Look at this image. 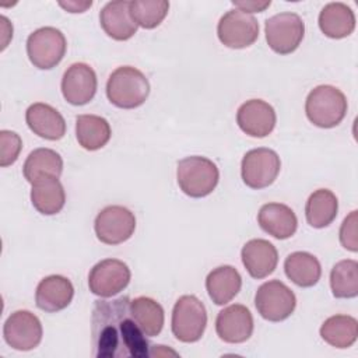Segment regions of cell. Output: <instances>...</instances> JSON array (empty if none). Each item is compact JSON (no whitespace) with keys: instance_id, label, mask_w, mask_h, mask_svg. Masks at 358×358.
<instances>
[{"instance_id":"cell-32","label":"cell","mask_w":358,"mask_h":358,"mask_svg":"<svg viewBox=\"0 0 358 358\" xmlns=\"http://www.w3.org/2000/svg\"><path fill=\"white\" fill-rule=\"evenodd\" d=\"M169 11L166 0H133L130 1V13L137 25L144 29L158 27Z\"/></svg>"},{"instance_id":"cell-16","label":"cell","mask_w":358,"mask_h":358,"mask_svg":"<svg viewBox=\"0 0 358 358\" xmlns=\"http://www.w3.org/2000/svg\"><path fill=\"white\" fill-rule=\"evenodd\" d=\"M277 122L274 108L263 99H249L243 102L236 112L239 129L250 137L263 138L268 136Z\"/></svg>"},{"instance_id":"cell-33","label":"cell","mask_w":358,"mask_h":358,"mask_svg":"<svg viewBox=\"0 0 358 358\" xmlns=\"http://www.w3.org/2000/svg\"><path fill=\"white\" fill-rule=\"evenodd\" d=\"M21 137L11 130L0 131V165L3 168L13 165L21 152Z\"/></svg>"},{"instance_id":"cell-26","label":"cell","mask_w":358,"mask_h":358,"mask_svg":"<svg viewBox=\"0 0 358 358\" xmlns=\"http://www.w3.org/2000/svg\"><path fill=\"white\" fill-rule=\"evenodd\" d=\"M63 172V159L52 148H36L27 157L22 173L31 185L43 178H60Z\"/></svg>"},{"instance_id":"cell-3","label":"cell","mask_w":358,"mask_h":358,"mask_svg":"<svg viewBox=\"0 0 358 358\" xmlns=\"http://www.w3.org/2000/svg\"><path fill=\"white\" fill-rule=\"evenodd\" d=\"M345 95L333 85H317L306 96L305 113L310 123L322 129H331L341 123L347 113Z\"/></svg>"},{"instance_id":"cell-36","label":"cell","mask_w":358,"mask_h":358,"mask_svg":"<svg viewBox=\"0 0 358 358\" xmlns=\"http://www.w3.org/2000/svg\"><path fill=\"white\" fill-rule=\"evenodd\" d=\"M59 6L69 13H84L92 6V1H59Z\"/></svg>"},{"instance_id":"cell-10","label":"cell","mask_w":358,"mask_h":358,"mask_svg":"<svg viewBox=\"0 0 358 358\" xmlns=\"http://www.w3.org/2000/svg\"><path fill=\"white\" fill-rule=\"evenodd\" d=\"M217 35L224 46L243 49L253 45L259 38V22L252 14L232 8L220 18Z\"/></svg>"},{"instance_id":"cell-6","label":"cell","mask_w":358,"mask_h":358,"mask_svg":"<svg viewBox=\"0 0 358 358\" xmlns=\"http://www.w3.org/2000/svg\"><path fill=\"white\" fill-rule=\"evenodd\" d=\"M67 42L63 32L55 27H42L29 34L27 39V55L29 62L41 69L56 67L66 55Z\"/></svg>"},{"instance_id":"cell-34","label":"cell","mask_w":358,"mask_h":358,"mask_svg":"<svg viewBox=\"0 0 358 358\" xmlns=\"http://www.w3.org/2000/svg\"><path fill=\"white\" fill-rule=\"evenodd\" d=\"M358 211L354 210L351 211L343 221L340 227V243L343 248H345L350 252H357L358 250V235H357V220Z\"/></svg>"},{"instance_id":"cell-22","label":"cell","mask_w":358,"mask_h":358,"mask_svg":"<svg viewBox=\"0 0 358 358\" xmlns=\"http://www.w3.org/2000/svg\"><path fill=\"white\" fill-rule=\"evenodd\" d=\"M317 24L327 38H347L355 29V14L352 8L344 3H327L319 13Z\"/></svg>"},{"instance_id":"cell-24","label":"cell","mask_w":358,"mask_h":358,"mask_svg":"<svg viewBox=\"0 0 358 358\" xmlns=\"http://www.w3.org/2000/svg\"><path fill=\"white\" fill-rule=\"evenodd\" d=\"M31 203L43 215H55L66 203V193L59 178H43L32 183Z\"/></svg>"},{"instance_id":"cell-2","label":"cell","mask_w":358,"mask_h":358,"mask_svg":"<svg viewBox=\"0 0 358 358\" xmlns=\"http://www.w3.org/2000/svg\"><path fill=\"white\" fill-rule=\"evenodd\" d=\"M150 94L148 78L136 67L120 66L112 71L106 83L109 102L120 109L141 106Z\"/></svg>"},{"instance_id":"cell-21","label":"cell","mask_w":358,"mask_h":358,"mask_svg":"<svg viewBox=\"0 0 358 358\" xmlns=\"http://www.w3.org/2000/svg\"><path fill=\"white\" fill-rule=\"evenodd\" d=\"M260 228L275 239L291 238L298 228V218L291 207L282 203L263 204L257 214Z\"/></svg>"},{"instance_id":"cell-29","label":"cell","mask_w":358,"mask_h":358,"mask_svg":"<svg viewBox=\"0 0 358 358\" xmlns=\"http://www.w3.org/2000/svg\"><path fill=\"white\" fill-rule=\"evenodd\" d=\"M320 337L331 347L348 348L358 337V322L350 315H334L320 326Z\"/></svg>"},{"instance_id":"cell-13","label":"cell","mask_w":358,"mask_h":358,"mask_svg":"<svg viewBox=\"0 0 358 358\" xmlns=\"http://www.w3.org/2000/svg\"><path fill=\"white\" fill-rule=\"evenodd\" d=\"M131 278L129 266L119 259L98 262L88 274V288L94 295L110 298L123 291Z\"/></svg>"},{"instance_id":"cell-23","label":"cell","mask_w":358,"mask_h":358,"mask_svg":"<svg viewBox=\"0 0 358 358\" xmlns=\"http://www.w3.org/2000/svg\"><path fill=\"white\" fill-rule=\"evenodd\" d=\"M242 287V277L239 271L229 264L213 268L206 278V289L210 299L215 305H225L231 302Z\"/></svg>"},{"instance_id":"cell-30","label":"cell","mask_w":358,"mask_h":358,"mask_svg":"<svg viewBox=\"0 0 358 358\" xmlns=\"http://www.w3.org/2000/svg\"><path fill=\"white\" fill-rule=\"evenodd\" d=\"M130 312L147 337H155L164 327V308L152 298L137 296L130 301Z\"/></svg>"},{"instance_id":"cell-15","label":"cell","mask_w":358,"mask_h":358,"mask_svg":"<svg viewBox=\"0 0 358 358\" xmlns=\"http://www.w3.org/2000/svg\"><path fill=\"white\" fill-rule=\"evenodd\" d=\"M253 316L241 303H234L218 312L215 319L217 336L229 344H241L250 338L253 333Z\"/></svg>"},{"instance_id":"cell-28","label":"cell","mask_w":358,"mask_h":358,"mask_svg":"<svg viewBox=\"0 0 358 358\" xmlns=\"http://www.w3.org/2000/svg\"><path fill=\"white\" fill-rule=\"evenodd\" d=\"M338 200L336 194L329 189L315 190L305 204V217L310 227L326 228L337 217Z\"/></svg>"},{"instance_id":"cell-9","label":"cell","mask_w":358,"mask_h":358,"mask_svg":"<svg viewBox=\"0 0 358 358\" xmlns=\"http://www.w3.org/2000/svg\"><path fill=\"white\" fill-rule=\"evenodd\" d=\"M281 169L278 154L266 147L249 150L241 164V176L250 189H264L274 183Z\"/></svg>"},{"instance_id":"cell-18","label":"cell","mask_w":358,"mask_h":358,"mask_svg":"<svg viewBox=\"0 0 358 358\" xmlns=\"http://www.w3.org/2000/svg\"><path fill=\"white\" fill-rule=\"evenodd\" d=\"M242 263L250 277L256 280L270 275L278 263V252L275 246L266 239H250L241 250Z\"/></svg>"},{"instance_id":"cell-11","label":"cell","mask_w":358,"mask_h":358,"mask_svg":"<svg viewBox=\"0 0 358 358\" xmlns=\"http://www.w3.org/2000/svg\"><path fill=\"white\" fill-rule=\"evenodd\" d=\"M94 229L102 243L119 245L130 239L134 234L136 217L123 206H108L98 213Z\"/></svg>"},{"instance_id":"cell-25","label":"cell","mask_w":358,"mask_h":358,"mask_svg":"<svg viewBox=\"0 0 358 358\" xmlns=\"http://www.w3.org/2000/svg\"><path fill=\"white\" fill-rule=\"evenodd\" d=\"M284 271L295 285L309 288L320 280L322 266L317 257L309 252H292L285 257Z\"/></svg>"},{"instance_id":"cell-20","label":"cell","mask_w":358,"mask_h":358,"mask_svg":"<svg viewBox=\"0 0 358 358\" xmlns=\"http://www.w3.org/2000/svg\"><path fill=\"white\" fill-rule=\"evenodd\" d=\"M99 22L108 36L115 41H127L137 32V24L130 13V1L106 3L99 13Z\"/></svg>"},{"instance_id":"cell-1","label":"cell","mask_w":358,"mask_h":358,"mask_svg":"<svg viewBox=\"0 0 358 358\" xmlns=\"http://www.w3.org/2000/svg\"><path fill=\"white\" fill-rule=\"evenodd\" d=\"M130 298L98 299L91 315L92 355L96 358L150 357L147 336L130 312Z\"/></svg>"},{"instance_id":"cell-12","label":"cell","mask_w":358,"mask_h":358,"mask_svg":"<svg viewBox=\"0 0 358 358\" xmlns=\"http://www.w3.org/2000/svg\"><path fill=\"white\" fill-rule=\"evenodd\" d=\"M42 323L36 315L27 309L13 312L3 326V337L7 345L17 351H31L42 341Z\"/></svg>"},{"instance_id":"cell-31","label":"cell","mask_w":358,"mask_h":358,"mask_svg":"<svg viewBox=\"0 0 358 358\" xmlns=\"http://www.w3.org/2000/svg\"><path fill=\"white\" fill-rule=\"evenodd\" d=\"M330 288L336 298L358 295V263L352 259L337 262L330 271Z\"/></svg>"},{"instance_id":"cell-7","label":"cell","mask_w":358,"mask_h":358,"mask_svg":"<svg viewBox=\"0 0 358 358\" xmlns=\"http://www.w3.org/2000/svg\"><path fill=\"white\" fill-rule=\"evenodd\" d=\"M266 41L278 55H289L298 49L305 35V24L296 13H280L264 22Z\"/></svg>"},{"instance_id":"cell-19","label":"cell","mask_w":358,"mask_h":358,"mask_svg":"<svg viewBox=\"0 0 358 358\" xmlns=\"http://www.w3.org/2000/svg\"><path fill=\"white\" fill-rule=\"evenodd\" d=\"M25 122L34 134L45 140L56 141L66 134V122L62 113L43 102H36L28 106Z\"/></svg>"},{"instance_id":"cell-35","label":"cell","mask_w":358,"mask_h":358,"mask_svg":"<svg viewBox=\"0 0 358 358\" xmlns=\"http://www.w3.org/2000/svg\"><path fill=\"white\" fill-rule=\"evenodd\" d=\"M271 1L270 0H242V1H232V6H235V8L243 11V13H263L267 7H270Z\"/></svg>"},{"instance_id":"cell-5","label":"cell","mask_w":358,"mask_h":358,"mask_svg":"<svg viewBox=\"0 0 358 358\" xmlns=\"http://www.w3.org/2000/svg\"><path fill=\"white\" fill-rule=\"evenodd\" d=\"M207 326L204 303L194 295H182L173 305L171 329L176 340L182 343L199 341Z\"/></svg>"},{"instance_id":"cell-8","label":"cell","mask_w":358,"mask_h":358,"mask_svg":"<svg viewBox=\"0 0 358 358\" xmlns=\"http://www.w3.org/2000/svg\"><path fill=\"white\" fill-rule=\"evenodd\" d=\"M255 306L263 319L268 322H282L294 313L296 298L288 285L280 280H270L257 288Z\"/></svg>"},{"instance_id":"cell-14","label":"cell","mask_w":358,"mask_h":358,"mask_svg":"<svg viewBox=\"0 0 358 358\" xmlns=\"http://www.w3.org/2000/svg\"><path fill=\"white\" fill-rule=\"evenodd\" d=\"M96 87V74L87 63H73L62 78L63 98L74 106L88 103L95 96Z\"/></svg>"},{"instance_id":"cell-17","label":"cell","mask_w":358,"mask_h":358,"mask_svg":"<svg viewBox=\"0 0 358 358\" xmlns=\"http://www.w3.org/2000/svg\"><path fill=\"white\" fill-rule=\"evenodd\" d=\"M74 296L71 281L59 274H52L42 278L35 291L36 306L48 313H55L67 308Z\"/></svg>"},{"instance_id":"cell-4","label":"cell","mask_w":358,"mask_h":358,"mask_svg":"<svg viewBox=\"0 0 358 358\" xmlns=\"http://www.w3.org/2000/svg\"><path fill=\"white\" fill-rule=\"evenodd\" d=\"M176 179L180 190L193 199L206 197L217 187L220 171L217 165L200 155H192L178 162Z\"/></svg>"},{"instance_id":"cell-27","label":"cell","mask_w":358,"mask_h":358,"mask_svg":"<svg viewBox=\"0 0 358 358\" xmlns=\"http://www.w3.org/2000/svg\"><path fill=\"white\" fill-rule=\"evenodd\" d=\"M112 130L108 120L98 115H78L76 119V137L88 151H96L110 140Z\"/></svg>"}]
</instances>
